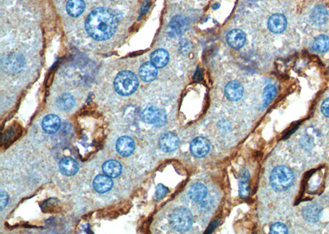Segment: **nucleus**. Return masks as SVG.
<instances>
[{"instance_id":"f257e3e1","label":"nucleus","mask_w":329,"mask_h":234,"mask_svg":"<svg viewBox=\"0 0 329 234\" xmlns=\"http://www.w3.org/2000/svg\"><path fill=\"white\" fill-rule=\"evenodd\" d=\"M86 30L94 40H108L115 34L117 21L115 15L108 8H98L89 14L86 20Z\"/></svg>"},{"instance_id":"f03ea898","label":"nucleus","mask_w":329,"mask_h":234,"mask_svg":"<svg viewBox=\"0 0 329 234\" xmlns=\"http://www.w3.org/2000/svg\"><path fill=\"white\" fill-rule=\"evenodd\" d=\"M139 83L136 75L130 71H123L115 77V91L121 96H128L136 91Z\"/></svg>"},{"instance_id":"7ed1b4c3","label":"nucleus","mask_w":329,"mask_h":234,"mask_svg":"<svg viewBox=\"0 0 329 234\" xmlns=\"http://www.w3.org/2000/svg\"><path fill=\"white\" fill-rule=\"evenodd\" d=\"M294 182V173L286 166H278L273 169L270 175L271 186L276 191L283 192L292 186Z\"/></svg>"},{"instance_id":"20e7f679","label":"nucleus","mask_w":329,"mask_h":234,"mask_svg":"<svg viewBox=\"0 0 329 234\" xmlns=\"http://www.w3.org/2000/svg\"><path fill=\"white\" fill-rule=\"evenodd\" d=\"M172 228L178 232H186L193 224V216L190 210L185 208H177L170 217Z\"/></svg>"},{"instance_id":"39448f33","label":"nucleus","mask_w":329,"mask_h":234,"mask_svg":"<svg viewBox=\"0 0 329 234\" xmlns=\"http://www.w3.org/2000/svg\"><path fill=\"white\" fill-rule=\"evenodd\" d=\"M142 118L145 122L149 124L161 127L166 123V115L162 109H158L153 105H149L142 111Z\"/></svg>"},{"instance_id":"423d86ee","label":"nucleus","mask_w":329,"mask_h":234,"mask_svg":"<svg viewBox=\"0 0 329 234\" xmlns=\"http://www.w3.org/2000/svg\"><path fill=\"white\" fill-rule=\"evenodd\" d=\"M209 150L210 143L208 140L203 136L196 137L190 144V150L195 157H204L208 153Z\"/></svg>"},{"instance_id":"0eeeda50","label":"nucleus","mask_w":329,"mask_h":234,"mask_svg":"<svg viewBox=\"0 0 329 234\" xmlns=\"http://www.w3.org/2000/svg\"><path fill=\"white\" fill-rule=\"evenodd\" d=\"M179 143L178 136L172 133H165L161 136L159 141L161 150L167 153L175 150L179 147Z\"/></svg>"},{"instance_id":"6e6552de","label":"nucleus","mask_w":329,"mask_h":234,"mask_svg":"<svg viewBox=\"0 0 329 234\" xmlns=\"http://www.w3.org/2000/svg\"><path fill=\"white\" fill-rule=\"evenodd\" d=\"M228 44L233 49H241L246 41V35L245 33L241 30L235 29L230 31L226 36Z\"/></svg>"},{"instance_id":"1a4fd4ad","label":"nucleus","mask_w":329,"mask_h":234,"mask_svg":"<svg viewBox=\"0 0 329 234\" xmlns=\"http://www.w3.org/2000/svg\"><path fill=\"white\" fill-rule=\"evenodd\" d=\"M188 27L187 19L182 16H177L172 19L169 25L168 33L172 36L182 35Z\"/></svg>"},{"instance_id":"9d476101","label":"nucleus","mask_w":329,"mask_h":234,"mask_svg":"<svg viewBox=\"0 0 329 234\" xmlns=\"http://www.w3.org/2000/svg\"><path fill=\"white\" fill-rule=\"evenodd\" d=\"M268 25V28L271 32L275 34H279V33L283 32L286 29L287 21H286V17L282 14H276L269 17Z\"/></svg>"},{"instance_id":"9b49d317","label":"nucleus","mask_w":329,"mask_h":234,"mask_svg":"<svg viewBox=\"0 0 329 234\" xmlns=\"http://www.w3.org/2000/svg\"><path fill=\"white\" fill-rule=\"evenodd\" d=\"M134 149H135V143H134V140L129 136H122L117 141L116 150L119 154L123 157H127L133 154Z\"/></svg>"},{"instance_id":"f8f14e48","label":"nucleus","mask_w":329,"mask_h":234,"mask_svg":"<svg viewBox=\"0 0 329 234\" xmlns=\"http://www.w3.org/2000/svg\"><path fill=\"white\" fill-rule=\"evenodd\" d=\"M243 89L241 83L232 81L225 87V95L230 101H237L243 96Z\"/></svg>"},{"instance_id":"ddd939ff","label":"nucleus","mask_w":329,"mask_h":234,"mask_svg":"<svg viewBox=\"0 0 329 234\" xmlns=\"http://www.w3.org/2000/svg\"><path fill=\"white\" fill-rule=\"evenodd\" d=\"M59 167L60 172L65 176L75 175L78 173V163L72 158H63L59 162Z\"/></svg>"},{"instance_id":"4468645a","label":"nucleus","mask_w":329,"mask_h":234,"mask_svg":"<svg viewBox=\"0 0 329 234\" xmlns=\"http://www.w3.org/2000/svg\"><path fill=\"white\" fill-rule=\"evenodd\" d=\"M139 76L146 83L153 82L157 77V67L152 62H147L140 67Z\"/></svg>"},{"instance_id":"2eb2a0df","label":"nucleus","mask_w":329,"mask_h":234,"mask_svg":"<svg viewBox=\"0 0 329 234\" xmlns=\"http://www.w3.org/2000/svg\"><path fill=\"white\" fill-rule=\"evenodd\" d=\"M93 186L95 190L99 193H104L112 188V179L109 176L99 175L94 179Z\"/></svg>"},{"instance_id":"dca6fc26","label":"nucleus","mask_w":329,"mask_h":234,"mask_svg":"<svg viewBox=\"0 0 329 234\" xmlns=\"http://www.w3.org/2000/svg\"><path fill=\"white\" fill-rule=\"evenodd\" d=\"M239 194L241 198H247L250 194L249 173L247 169L241 171L239 177Z\"/></svg>"},{"instance_id":"f3484780","label":"nucleus","mask_w":329,"mask_h":234,"mask_svg":"<svg viewBox=\"0 0 329 234\" xmlns=\"http://www.w3.org/2000/svg\"><path fill=\"white\" fill-rule=\"evenodd\" d=\"M61 125V121L58 116L50 115L46 116L42 121V128L46 133L53 134L59 130Z\"/></svg>"},{"instance_id":"a211bd4d","label":"nucleus","mask_w":329,"mask_h":234,"mask_svg":"<svg viewBox=\"0 0 329 234\" xmlns=\"http://www.w3.org/2000/svg\"><path fill=\"white\" fill-rule=\"evenodd\" d=\"M321 212L322 208L319 205L311 204L304 208L302 215L305 220L311 223H315L320 218Z\"/></svg>"},{"instance_id":"6ab92c4d","label":"nucleus","mask_w":329,"mask_h":234,"mask_svg":"<svg viewBox=\"0 0 329 234\" xmlns=\"http://www.w3.org/2000/svg\"><path fill=\"white\" fill-rule=\"evenodd\" d=\"M208 194V189L203 184H193V186H190V191H189V196L190 198L199 202L203 201L207 197Z\"/></svg>"},{"instance_id":"aec40b11","label":"nucleus","mask_w":329,"mask_h":234,"mask_svg":"<svg viewBox=\"0 0 329 234\" xmlns=\"http://www.w3.org/2000/svg\"><path fill=\"white\" fill-rule=\"evenodd\" d=\"M169 59L170 57H169L168 52L163 49L156 50L151 55V62L158 68H161L166 66L168 64Z\"/></svg>"},{"instance_id":"412c9836","label":"nucleus","mask_w":329,"mask_h":234,"mask_svg":"<svg viewBox=\"0 0 329 234\" xmlns=\"http://www.w3.org/2000/svg\"><path fill=\"white\" fill-rule=\"evenodd\" d=\"M103 172L105 175L109 176L110 178H117L121 175L122 172V166L121 163L116 160H108L103 165Z\"/></svg>"},{"instance_id":"4be33fe9","label":"nucleus","mask_w":329,"mask_h":234,"mask_svg":"<svg viewBox=\"0 0 329 234\" xmlns=\"http://www.w3.org/2000/svg\"><path fill=\"white\" fill-rule=\"evenodd\" d=\"M66 9L69 16L78 17L82 15L85 9V3L83 0H69Z\"/></svg>"},{"instance_id":"5701e85b","label":"nucleus","mask_w":329,"mask_h":234,"mask_svg":"<svg viewBox=\"0 0 329 234\" xmlns=\"http://www.w3.org/2000/svg\"><path fill=\"white\" fill-rule=\"evenodd\" d=\"M329 17V14L324 6H316L311 14V21L316 25H323L326 22Z\"/></svg>"},{"instance_id":"b1692460","label":"nucleus","mask_w":329,"mask_h":234,"mask_svg":"<svg viewBox=\"0 0 329 234\" xmlns=\"http://www.w3.org/2000/svg\"><path fill=\"white\" fill-rule=\"evenodd\" d=\"M313 50L318 53H325L329 50V37L326 35H319L313 40Z\"/></svg>"},{"instance_id":"393cba45","label":"nucleus","mask_w":329,"mask_h":234,"mask_svg":"<svg viewBox=\"0 0 329 234\" xmlns=\"http://www.w3.org/2000/svg\"><path fill=\"white\" fill-rule=\"evenodd\" d=\"M57 105L62 110L68 111L74 107L75 100L70 94H64L57 100Z\"/></svg>"},{"instance_id":"a878e982","label":"nucleus","mask_w":329,"mask_h":234,"mask_svg":"<svg viewBox=\"0 0 329 234\" xmlns=\"http://www.w3.org/2000/svg\"><path fill=\"white\" fill-rule=\"evenodd\" d=\"M277 95V89L273 85H268L265 87L262 94V106L267 107Z\"/></svg>"},{"instance_id":"bb28decb","label":"nucleus","mask_w":329,"mask_h":234,"mask_svg":"<svg viewBox=\"0 0 329 234\" xmlns=\"http://www.w3.org/2000/svg\"><path fill=\"white\" fill-rule=\"evenodd\" d=\"M288 233V229L282 223H275L270 228V234H285Z\"/></svg>"},{"instance_id":"cd10ccee","label":"nucleus","mask_w":329,"mask_h":234,"mask_svg":"<svg viewBox=\"0 0 329 234\" xmlns=\"http://www.w3.org/2000/svg\"><path fill=\"white\" fill-rule=\"evenodd\" d=\"M167 193H168V188L162 184H159L156 189L154 199L156 201H160V200L163 199L164 197L167 195Z\"/></svg>"},{"instance_id":"c85d7f7f","label":"nucleus","mask_w":329,"mask_h":234,"mask_svg":"<svg viewBox=\"0 0 329 234\" xmlns=\"http://www.w3.org/2000/svg\"><path fill=\"white\" fill-rule=\"evenodd\" d=\"M8 194L5 192L2 191L1 194H0V208L1 210H3V208L5 207L7 204H8Z\"/></svg>"},{"instance_id":"c756f323","label":"nucleus","mask_w":329,"mask_h":234,"mask_svg":"<svg viewBox=\"0 0 329 234\" xmlns=\"http://www.w3.org/2000/svg\"><path fill=\"white\" fill-rule=\"evenodd\" d=\"M321 111L324 116L329 117V98L326 99L321 105Z\"/></svg>"},{"instance_id":"7c9ffc66","label":"nucleus","mask_w":329,"mask_h":234,"mask_svg":"<svg viewBox=\"0 0 329 234\" xmlns=\"http://www.w3.org/2000/svg\"><path fill=\"white\" fill-rule=\"evenodd\" d=\"M149 5H150V3H149V0H145L144 3H143V5H142V14H144L145 13H146V12L148 10V8H149Z\"/></svg>"}]
</instances>
